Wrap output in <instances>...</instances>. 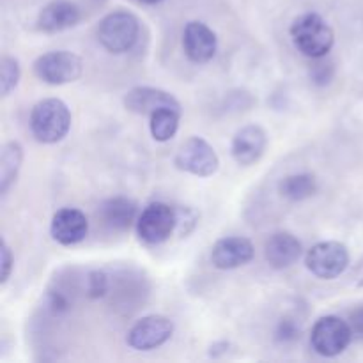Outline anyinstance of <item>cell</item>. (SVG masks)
<instances>
[{
    "label": "cell",
    "instance_id": "cell-1",
    "mask_svg": "<svg viewBox=\"0 0 363 363\" xmlns=\"http://www.w3.org/2000/svg\"><path fill=\"white\" fill-rule=\"evenodd\" d=\"M289 32L298 52L311 59L326 57L335 43V32L318 13H305L298 16L291 25Z\"/></svg>",
    "mask_w": 363,
    "mask_h": 363
},
{
    "label": "cell",
    "instance_id": "cell-2",
    "mask_svg": "<svg viewBox=\"0 0 363 363\" xmlns=\"http://www.w3.org/2000/svg\"><path fill=\"white\" fill-rule=\"evenodd\" d=\"M71 128V112L59 98H48L35 103L30 112V130L41 144H57Z\"/></svg>",
    "mask_w": 363,
    "mask_h": 363
},
{
    "label": "cell",
    "instance_id": "cell-3",
    "mask_svg": "<svg viewBox=\"0 0 363 363\" xmlns=\"http://www.w3.org/2000/svg\"><path fill=\"white\" fill-rule=\"evenodd\" d=\"M138 32H140V21L133 13L113 11L99 21L98 39L108 52L124 53L135 46Z\"/></svg>",
    "mask_w": 363,
    "mask_h": 363
},
{
    "label": "cell",
    "instance_id": "cell-4",
    "mask_svg": "<svg viewBox=\"0 0 363 363\" xmlns=\"http://www.w3.org/2000/svg\"><path fill=\"white\" fill-rule=\"evenodd\" d=\"M353 337L350 323L337 315H325L315 321L311 333V344L318 354L333 358L347 350Z\"/></svg>",
    "mask_w": 363,
    "mask_h": 363
},
{
    "label": "cell",
    "instance_id": "cell-5",
    "mask_svg": "<svg viewBox=\"0 0 363 363\" xmlns=\"http://www.w3.org/2000/svg\"><path fill=\"white\" fill-rule=\"evenodd\" d=\"M177 211L165 202H151L138 215L137 234L145 245H162L176 233Z\"/></svg>",
    "mask_w": 363,
    "mask_h": 363
},
{
    "label": "cell",
    "instance_id": "cell-6",
    "mask_svg": "<svg viewBox=\"0 0 363 363\" xmlns=\"http://www.w3.org/2000/svg\"><path fill=\"white\" fill-rule=\"evenodd\" d=\"M34 73L39 80L50 85H64L77 82L84 73V62L71 52H48L38 57L34 62Z\"/></svg>",
    "mask_w": 363,
    "mask_h": 363
},
{
    "label": "cell",
    "instance_id": "cell-7",
    "mask_svg": "<svg viewBox=\"0 0 363 363\" xmlns=\"http://www.w3.org/2000/svg\"><path fill=\"white\" fill-rule=\"evenodd\" d=\"M307 269L323 280H333L350 266V252L339 241H323L314 245L305 255Z\"/></svg>",
    "mask_w": 363,
    "mask_h": 363
},
{
    "label": "cell",
    "instance_id": "cell-8",
    "mask_svg": "<svg viewBox=\"0 0 363 363\" xmlns=\"http://www.w3.org/2000/svg\"><path fill=\"white\" fill-rule=\"evenodd\" d=\"M174 163L183 172L197 177H209L216 174L220 158L215 149L202 137H190L184 140L174 156Z\"/></svg>",
    "mask_w": 363,
    "mask_h": 363
},
{
    "label": "cell",
    "instance_id": "cell-9",
    "mask_svg": "<svg viewBox=\"0 0 363 363\" xmlns=\"http://www.w3.org/2000/svg\"><path fill=\"white\" fill-rule=\"evenodd\" d=\"M174 323L165 315H145L128 332L126 342L135 351H152L172 337Z\"/></svg>",
    "mask_w": 363,
    "mask_h": 363
},
{
    "label": "cell",
    "instance_id": "cell-10",
    "mask_svg": "<svg viewBox=\"0 0 363 363\" xmlns=\"http://www.w3.org/2000/svg\"><path fill=\"white\" fill-rule=\"evenodd\" d=\"M52 238L59 245L73 247L82 243L89 234V220L85 213L77 208H64L53 215L52 225H50Z\"/></svg>",
    "mask_w": 363,
    "mask_h": 363
},
{
    "label": "cell",
    "instance_id": "cell-11",
    "mask_svg": "<svg viewBox=\"0 0 363 363\" xmlns=\"http://www.w3.org/2000/svg\"><path fill=\"white\" fill-rule=\"evenodd\" d=\"M266 147H268L266 131L257 124H248V126L236 131L233 145H230V152L240 165L250 167L262 158Z\"/></svg>",
    "mask_w": 363,
    "mask_h": 363
},
{
    "label": "cell",
    "instance_id": "cell-12",
    "mask_svg": "<svg viewBox=\"0 0 363 363\" xmlns=\"http://www.w3.org/2000/svg\"><path fill=\"white\" fill-rule=\"evenodd\" d=\"M254 259V245L241 236L222 238L213 245L211 262L218 269H236Z\"/></svg>",
    "mask_w": 363,
    "mask_h": 363
},
{
    "label": "cell",
    "instance_id": "cell-13",
    "mask_svg": "<svg viewBox=\"0 0 363 363\" xmlns=\"http://www.w3.org/2000/svg\"><path fill=\"white\" fill-rule=\"evenodd\" d=\"M216 34L202 21H190L183 32V48L188 59L195 64H206L215 57Z\"/></svg>",
    "mask_w": 363,
    "mask_h": 363
},
{
    "label": "cell",
    "instance_id": "cell-14",
    "mask_svg": "<svg viewBox=\"0 0 363 363\" xmlns=\"http://www.w3.org/2000/svg\"><path fill=\"white\" fill-rule=\"evenodd\" d=\"M124 106L138 116H149L162 108H174L181 112V105L170 92L155 87H135L124 96Z\"/></svg>",
    "mask_w": 363,
    "mask_h": 363
},
{
    "label": "cell",
    "instance_id": "cell-15",
    "mask_svg": "<svg viewBox=\"0 0 363 363\" xmlns=\"http://www.w3.org/2000/svg\"><path fill=\"white\" fill-rule=\"evenodd\" d=\"M80 18L82 13L77 4L69 0H53L46 4L39 13L38 27L46 34H57L78 25Z\"/></svg>",
    "mask_w": 363,
    "mask_h": 363
},
{
    "label": "cell",
    "instance_id": "cell-16",
    "mask_svg": "<svg viewBox=\"0 0 363 363\" xmlns=\"http://www.w3.org/2000/svg\"><path fill=\"white\" fill-rule=\"evenodd\" d=\"M300 240L291 233H275L266 240L264 259L273 269H286L301 257Z\"/></svg>",
    "mask_w": 363,
    "mask_h": 363
},
{
    "label": "cell",
    "instance_id": "cell-17",
    "mask_svg": "<svg viewBox=\"0 0 363 363\" xmlns=\"http://www.w3.org/2000/svg\"><path fill=\"white\" fill-rule=\"evenodd\" d=\"M103 223L112 230H126L131 223L137 222V204L126 197H112L99 208Z\"/></svg>",
    "mask_w": 363,
    "mask_h": 363
},
{
    "label": "cell",
    "instance_id": "cell-18",
    "mask_svg": "<svg viewBox=\"0 0 363 363\" xmlns=\"http://www.w3.org/2000/svg\"><path fill=\"white\" fill-rule=\"evenodd\" d=\"M21 162H23V149L18 142H9L4 145L0 156V194H7L11 184L16 181Z\"/></svg>",
    "mask_w": 363,
    "mask_h": 363
},
{
    "label": "cell",
    "instance_id": "cell-19",
    "mask_svg": "<svg viewBox=\"0 0 363 363\" xmlns=\"http://www.w3.org/2000/svg\"><path fill=\"white\" fill-rule=\"evenodd\" d=\"M318 179L312 174H293V176L284 177L280 183V194L289 201L300 202L305 199H311L318 194Z\"/></svg>",
    "mask_w": 363,
    "mask_h": 363
},
{
    "label": "cell",
    "instance_id": "cell-20",
    "mask_svg": "<svg viewBox=\"0 0 363 363\" xmlns=\"http://www.w3.org/2000/svg\"><path fill=\"white\" fill-rule=\"evenodd\" d=\"M179 119L181 112L174 108H162L152 113L149 128H151V135L155 137V140H170L177 133V130H179Z\"/></svg>",
    "mask_w": 363,
    "mask_h": 363
},
{
    "label": "cell",
    "instance_id": "cell-21",
    "mask_svg": "<svg viewBox=\"0 0 363 363\" xmlns=\"http://www.w3.org/2000/svg\"><path fill=\"white\" fill-rule=\"evenodd\" d=\"M20 82V62L14 57L6 55L0 66V85H2V96H9L16 89Z\"/></svg>",
    "mask_w": 363,
    "mask_h": 363
},
{
    "label": "cell",
    "instance_id": "cell-22",
    "mask_svg": "<svg viewBox=\"0 0 363 363\" xmlns=\"http://www.w3.org/2000/svg\"><path fill=\"white\" fill-rule=\"evenodd\" d=\"M301 335V326L300 323L296 321V318H291V315H286L279 321L275 330V339L279 340L280 344H289L294 342V340L300 339Z\"/></svg>",
    "mask_w": 363,
    "mask_h": 363
},
{
    "label": "cell",
    "instance_id": "cell-23",
    "mask_svg": "<svg viewBox=\"0 0 363 363\" xmlns=\"http://www.w3.org/2000/svg\"><path fill=\"white\" fill-rule=\"evenodd\" d=\"M106 287H108V282H106L105 273H91V279H89V293H91L92 298L103 296L106 293Z\"/></svg>",
    "mask_w": 363,
    "mask_h": 363
},
{
    "label": "cell",
    "instance_id": "cell-24",
    "mask_svg": "<svg viewBox=\"0 0 363 363\" xmlns=\"http://www.w3.org/2000/svg\"><path fill=\"white\" fill-rule=\"evenodd\" d=\"M2 279H0V282L6 284L7 280H9L11 277V272H13V264H14V259H13V254H11V248L7 247L6 241H2Z\"/></svg>",
    "mask_w": 363,
    "mask_h": 363
},
{
    "label": "cell",
    "instance_id": "cell-25",
    "mask_svg": "<svg viewBox=\"0 0 363 363\" xmlns=\"http://www.w3.org/2000/svg\"><path fill=\"white\" fill-rule=\"evenodd\" d=\"M350 326L353 330V335L363 337V305L350 314Z\"/></svg>",
    "mask_w": 363,
    "mask_h": 363
},
{
    "label": "cell",
    "instance_id": "cell-26",
    "mask_svg": "<svg viewBox=\"0 0 363 363\" xmlns=\"http://www.w3.org/2000/svg\"><path fill=\"white\" fill-rule=\"evenodd\" d=\"M138 2H142V4H147V6H155V4H160V2H163V0H138Z\"/></svg>",
    "mask_w": 363,
    "mask_h": 363
}]
</instances>
